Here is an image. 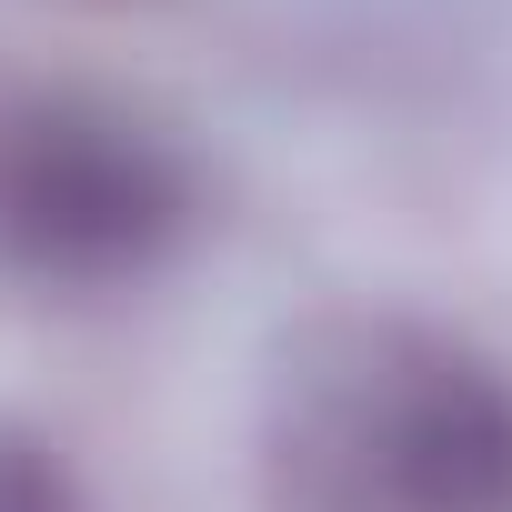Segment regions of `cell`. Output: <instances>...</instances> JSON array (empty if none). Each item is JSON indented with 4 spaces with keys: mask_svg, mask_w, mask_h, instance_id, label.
Instances as JSON below:
<instances>
[{
    "mask_svg": "<svg viewBox=\"0 0 512 512\" xmlns=\"http://www.w3.org/2000/svg\"><path fill=\"white\" fill-rule=\"evenodd\" d=\"M191 181L131 111L21 101L0 111V262L31 282H121L181 231Z\"/></svg>",
    "mask_w": 512,
    "mask_h": 512,
    "instance_id": "2",
    "label": "cell"
},
{
    "mask_svg": "<svg viewBox=\"0 0 512 512\" xmlns=\"http://www.w3.org/2000/svg\"><path fill=\"white\" fill-rule=\"evenodd\" d=\"M272 462L292 512H512V382L442 332L352 322L292 362Z\"/></svg>",
    "mask_w": 512,
    "mask_h": 512,
    "instance_id": "1",
    "label": "cell"
},
{
    "mask_svg": "<svg viewBox=\"0 0 512 512\" xmlns=\"http://www.w3.org/2000/svg\"><path fill=\"white\" fill-rule=\"evenodd\" d=\"M0 512H61V472L31 442H0Z\"/></svg>",
    "mask_w": 512,
    "mask_h": 512,
    "instance_id": "3",
    "label": "cell"
}]
</instances>
